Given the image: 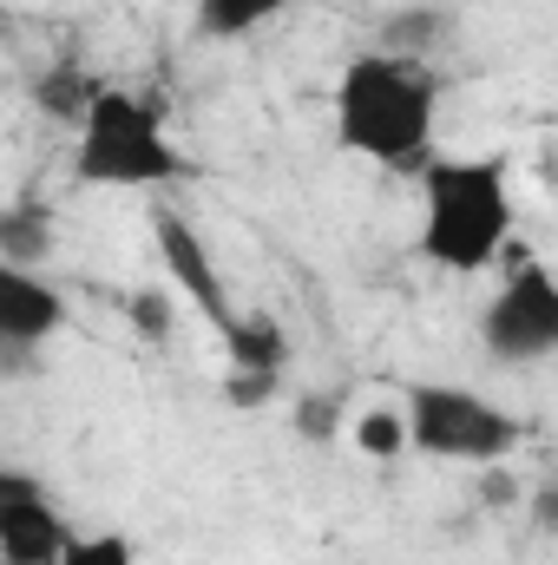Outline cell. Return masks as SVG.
<instances>
[{
	"label": "cell",
	"mask_w": 558,
	"mask_h": 565,
	"mask_svg": "<svg viewBox=\"0 0 558 565\" xmlns=\"http://www.w3.org/2000/svg\"><path fill=\"white\" fill-rule=\"evenodd\" d=\"M296 434H302L309 447H329V440L342 434V395H302V402H296Z\"/></svg>",
	"instance_id": "obj_15"
},
{
	"label": "cell",
	"mask_w": 558,
	"mask_h": 565,
	"mask_svg": "<svg viewBox=\"0 0 558 565\" xmlns=\"http://www.w3.org/2000/svg\"><path fill=\"white\" fill-rule=\"evenodd\" d=\"M401 427L408 447L427 460H453V467H500L519 447V415H506L500 402L473 395V388H447V382H415L401 395Z\"/></svg>",
	"instance_id": "obj_4"
},
{
	"label": "cell",
	"mask_w": 558,
	"mask_h": 565,
	"mask_svg": "<svg viewBox=\"0 0 558 565\" xmlns=\"http://www.w3.org/2000/svg\"><path fill=\"white\" fill-rule=\"evenodd\" d=\"M93 93H99V86H93L79 66H53V73L33 79V106H40L46 119H60V126H79L86 106H93Z\"/></svg>",
	"instance_id": "obj_11"
},
{
	"label": "cell",
	"mask_w": 558,
	"mask_h": 565,
	"mask_svg": "<svg viewBox=\"0 0 558 565\" xmlns=\"http://www.w3.org/2000/svg\"><path fill=\"white\" fill-rule=\"evenodd\" d=\"M513 237V191L500 158H433L420 178V257L453 277L500 264Z\"/></svg>",
	"instance_id": "obj_2"
},
{
	"label": "cell",
	"mask_w": 558,
	"mask_h": 565,
	"mask_svg": "<svg viewBox=\"0 0 558 565\" xmlns=\"http://www.w3.org/2000/svg\"><path fill=\"white\" fill-rule=\"evenodd\" d=\"M73 546V526L46 500V487L20 493L0 507V565H60Z\"/></svg>",
	"instance_id": "obj_8"
},
{
	"label": "cell",
	"mask_w": 558,
	"mask_h": 565,
	"mask_svg": "<svg viewBox=\"0 0 558 565\" xmlns=\"http://www.w3.org/2000/svg\"><path fill=\"white\" fill-rule=\"evenodd\" d=\"M277 382L282 375H237V369H230V375H224V402H230V408H264V402L277 395Z\"/></svg>",
	"instance_id": "obj_17"
},
{
	"label": "cell",
	"mask_w": 558,
	"mask_h": 565,
	"mask_svg": "<svg viewBox=\"0 0 558 565\" xmlns=\"http://www.w3.org/2000/svg\"><path fill=\"white\" fill-rule=\"evenodd\" d=\"M73 132V178L93 191H158L184 178V151L171 145L164 119L119 86H99Z\"/></svg>",
	"instance_id": "obj_3"
},
{
	"label": "cell",
	"mask_w": 558,
	"mask_h": 565,
	"mask_svg": "<svg viewBox=\"0 0 558 565\" xmlns=\"http://www.w3.org/2000/svg\"><path fill=\"white\" fill-rule=\"evenodd\" d=\"M224 355H230L237 375H282V362H289V335H282L277 316L250 309V316H230V322H224Z\"/></svg>",
	"instance_id": "obj_9"
},
{
	"label": "cell",
	"mask_w": 558,
	"mask_h": 565,
	"mask_svg": "<svg viewBox=\"0 0 558 565\" xmlns=\"http://www.w3.org/2000/svg\"><path fill=\"white\" fill-rule=\"evenodd\" d=\"M355 447L368 460H401L408 454V427H401V408H368L355 422Z\"/></svg>",
	"instance_id": "obj_14"
},
{
	"label": "cell",
	"mask_w": 558,
	"mask_h": 565,
	"mask_svg": "<svg viewBox=\"0 0 558 565\" xmlns=\"http://www.w3.org/2000/svg\"><path fill=\"white\" fill-rule=\"evenodd\" d=\"M151 237H158V264H164V277L191 296V309H197L211 329H224L237 309H230V289H224V270H217L211 244H204L178 211H151Z\"/></svg>",
	"instance_id": "obj_6"
},
{
	"label": "cell",
	"mask_w": 558,
	"mask_h": 565,
	"mask_svg": "<svg viewBox=\"0 0 558 565\" xmlns=\"http://www.w3.org/2000/svg\"><path fill=\"white\" fill-rule=\"evenodd\" d=\"M46 257H53V211H46L40 198L0 204V264L46 270Z\"/></svg>",
	"instance_id": "obj_10"
},
{
	"label": "cell",
	"mask_w": 558,
	"mask_h": 565,
	"mask_svg": "<svg viewBox=\"0 0 558 565\" xmlns=\"http://www.w3.org/2000/svg\"><path fill=\"white\" fill-rule=\"evenodd\" d=\"M433 40H440V13H433V7H401V13H388V20H382V46H375V53L427 60V53H433Z\"/></svg>",
	"instance_id": "obj_13"
},
{
	"label": "cell",
	"mask_w": 558,
	"mask_h": 565,
	"mask_svg": "<svg viewBox=\"0 0 558 565\" xmlns=\"http://www.w3.org/2000/svg\"><path fill=\"white\" fill-rule=\"evenodd\" d=\"M33 487H40L33 473H20V467H7V460H0V507H7V500H20V493H33Z\"/></svg>",
	"instance_id": "obj_20"
},
{
	"label": "cell",
	"mask_w": 558,
	"mask_h": 565,
	"mask_svg": "<svg viewBox=\"0 0 558 565\" xmlns=\"http://www.w3.org/2000/svg\"><path fill=\"white\" fill-rule=\"evenodd\" d=\"M60 329H66V296L40 277V270L0 264V342H13V349H46Z\"/></svg>",
	"instance_id": "obj_7"
},
{
	"label": "cell",
	"mask_w": 558,
	"mask_h": 565,
	"mask_svg": "<svg viewBox=\"0 0 558 565\" xmlns=\"http://www.w3.org/2000/svg\"><path fill=\"white\" fill-rule=\"evenodd\" d=\"M433 106H440V79L427 73V60H395V53H355L335 79V139L368 164H420L433 139Z\"/></svg>",
	"instance_id": "obj_1"
},
{
	"label": "cell",
	"mask_w": 558,
	"mask_h": 565,
	"mask_svg": "<svg viewBox=\"0 0 558 565\" xmlns=\"http://www.w3.org/2000/svg\"><path fill=\"white\" fill-rule=\"evenodd\" d=\"M289 0H197V33L204 40H244L264 20H277Z\"/></svg>",
	"instance_id": "obj_12"
},
{
	"label": "cell",
	"mask_w": 558,
	"mask_h": 565,
	"mask_svg": "<svg viewBox=\"0 0 558 565\" xmlns=\"http://www.w3.org/2000/svg\"><path fill=\"white\" fill-rule=\"evenodd\" d=\"M40 369V349H13V342H0V382H20V375H33Z\"/></svg>",
	"instance_id": "obj_19"
},
{
	"label": "cell",
	"mask_w": 558,
	"mask_h": 565,
	"mask_svg": "<svg viewBox=\"0 0 558 565\" xmlns=\"http://www.w3.org/2000/svg\"><path fill=\"white\" fill-rule=\"evenodd\" d=\"M132 322H144V335H151V342H164V329H171L164 296H132Z\"/></svg>",
	"instance_id": "obj_18"
},
{
	"label": "cell",
	"mask_w": 558,
	"mask_h": 565,
	"mask_svg": "<svg viewBox=\"0 0 558 565\" xmlns=\"http://www.w3.org/2000/svg\"><path fill=\"white\" fill-rule=\"evenodd\" d=\"M60 565H139V553H132L126 533H93V540L73 533V546H66V559Z\"/></svg>",
	"instance_id": "obj_16"
},
{
	"label": "cell",
	"mask_w": 558,
	"mask_h": 565,
	"mask_svg": "<svg viewBox=\"0 0 558 565\" xmlns=\"http://www.w3.org/2000/svg\"><path fill=\"white\" fill-rule=\"evenodd\" d=\"M480 335H486V355L506 362V369H533L558 349V282L546 264H513L506 282L493 289L486 316H480Z\"/></svg>",
	"instance_id": "obj_5"
}]
</instances>
